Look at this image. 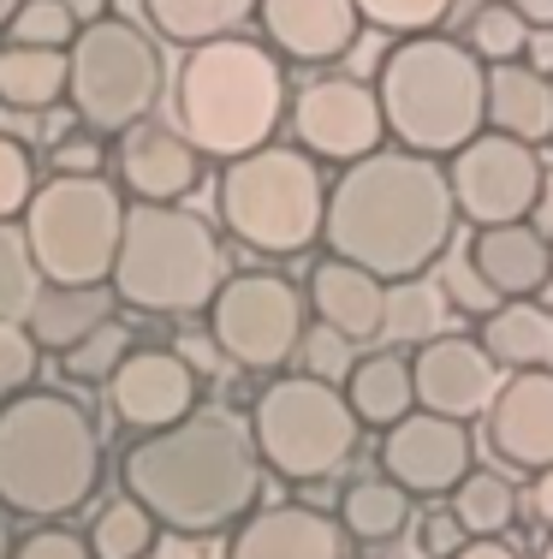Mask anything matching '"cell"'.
Returning a JSON list of instances; mask_svg holds the SVG:
<instances>
[{
    "label": "cell",
    "mask_w": 553,
    "mask_h": 559,
    "mask_svg": "<svg viewBox=\"0 0 553 559\" xmlns=\"http://www.w3.org/2000/svg\"><path fill=\"white\" fill-rule=\"evenodd\" d=\"M458 226L453 179L434 155L375 150L327 185L322 245L375 280H417L446 257Z\"/></svg>",
    "instance_id": "cell-1"
},
{
    "label": "cell",
    "mask_w": 553,
    "mask_h": 559,
    "mask_svg": "<svg viewBox=\"0 0 553 559\" xmlns=\"http://www.w3.org/2000/svg\"><path fill=\"white\" fill-rule=\"evenodd\" d=\"M120 488L173 536L239 530L262 500V452L232 411H191L125 447Z\"/></svg>",
    "instance_id": "cell-2"
},
{
    "label": "cell",
    "mask_w": 553,
    "mask_h": 559,
    "mask_svg": "<svg viewBox=\"0 0 553 559\" xmlns=\"http://www.w3.org/2000/svg\"><path fill=\"white\" fill-rule=\"evenodd\" d=\"M101 483V435L72 393L31 388L0 411V506L24 518L77 512Z\"/></svg>",
    "instance_id": "cell-3"
},
{
    "label": "cell",
    "mask_w": 553,
    "mask_h": 559,
    "mask_svg": "<svg viewBox=\"0 0 553 559\" xmlns=\"http://www.w3.org/2000/svg\"><path fill=\"white\" fill-rule=\"evenodd\" d=\"M387 138L411 155H458L489 131V66L453 36H405L375 78Z\"/></svg>",
    "instance_id": "cell-4"
},
{
    "label": "cell",
    "mask_w": 553,
    "mask_h": 559,
    "mask_svg": "<svg viewBox=\"0 0 553 559\" xmlns=\"http://www.w3.org/2000/svg\"><path fill=\"white\" fill-rule=\"evenodd\" d=\"M173 108L179 131L215 162L274 143V126L286 119V72L262 43L220 36V43L184 48V66L173 78Z\"/></svg>",
    "instance_id": "cell-5"
},
{
    "label": "cell",
    "mask_w": 553,
    "mask_h": 559,
    "mask_svg": "<svg viewBox=\"0 0 553 559\" xmlns=\"http://www.w3.org/2000/svg\"><path fill=\"white\" fill-rule=\"evenodd\" d=\"M232 280L220 233L179 203H131L120 257H113V298L143 316H196Z\"/></svg>",
    "instance_id": "cell-6"
},
{
    "label": "cell",
    "mask_w": 553,
    "mask_h": 559,
    "mask_svg": "<svg viewBox=\"0 0 553 559\" xmlns=\"http://www.w3.org/2000/svg\"><path fill=\"white\" fill-rule=\"evenodd\" d=\"M220 226L239 245L262 257H298L322 238L327 221V185L315 173V155L286 150V143H262L220 167Z\"/></svg>",
    "instance_id": "cell-7"
},
{
    "label": "cell",
    "mask_w": 553,
    "mask_h": 559,
    "mask_svg": "<svg viewBox=\"0 0 553 559\" xmlns=\"http://www.w3.org/2000/svg\"><path fill=\"white\" fill-rule=\"evenodd\" d=\"M125 209V191L101 173H89V179L55 173L36 185L31 209H24V238H31V257L48 286H108Z\"/></svg>",
    "instance_id": "cell-8"
},
{
    "label": "cell",
    "mask_w": 553,
    "mask_h": 559,
    "mask_svg": "<svg viewBox=\"0 0 553 559\" xmlns=\"http://www.w3.org/2000/svg\"><path fill=\"white\" fill-rule=\"evenodd\" d=\"M65 102L77 108L89 131H131L155 114L167 90V60L161 43L149 31H137L131 19H96L72 36L65 48Z\"/></svg>",
    "instance_id": "cell-9"
},
{
    "label": "cell",
    "mask_w": 553,
    "mask_h": 559,
    "mask_svg": "<svg viewBox=\"0 0 553 559\" xmlns=\"http://www.w3.org/2000/svg\"><path fill=\"white\" fill-rule=\"evenodd\" d=\"M250 435L262 464L280 471L286 483H322L358 452L363 423L351 417L346 388L315 376H280L250 405Z\"/></svg>",
    "instance_id": "cell-10"
},
{
    "label": "cell",
    "mask_w": 553,
    "mask_h": 559,
    "mask_svg": "<svg viewBox=\"0 0 553 559\" xmlns=\"http://www.w3.org/2000/svg\"><path fill=\"white\" fill-rule=\"evenodd\" d=\"M208 340L239 369H286L304 345V292L286 274H232L208 304Z\"/></svg>",
    "instance_id": "cell-11"
},
{
    "label": "cell",
    "mask_w": 553,
    "mask_h": 559,
    "mask_svg": "<svg viewBox=\"0 0 553 559\" xmlns=\"http://www.w3.org/2000/svg\"><path fill=\"white\" fill-rule=\"evenodd\" d=\"M542 173L548 167L530 143L506 138V131H482V138H470L453 155L446 179H453L458 215L470 226H512V221H530Z\"/></svg>",
    "instance_id": "cell-12"
},
{
    "label": "cell",
    "mask_w": 553,
    "mask_h": 559,
    "mask_svg": "<svg viewBox=\"0 0 553 559\" xmlns=\"http://www.w3.org/2000/svg\"><path fill=\"white\" fill-rule=\"evenodd\" d=\"M292 138L298 150L315 155V162H363V155L381 150V138H387V114H381V96L375 84H363V78H322V84H304L292 96Z\"/></svg>",
    "instance_id": "cell-13"
},
{
    "label": "cell",
    "mask_w": 553,
    "mask_h": 559,
    "mask_svg": "<svg viewBox=\"0 0 553 559\" xmlns=\"http://www.w3.org/2000/svg\"><path fill=\"white\" fill-rule=\"evenodd\" d=\"M477 471V441L470 423L434 417V411H411L393 429H381V476L405 488V495H453L465 476Z\"/></svg>",
    "instance_id": "cell-14"
},
{
    "label": "cell",
    "mask_w": 553,
    "mask_h": 559,
    "mask_svg": "<svg viewBox=\"0 0 553 559\" xmlns=\"http://www.w3.org/2000/svg\"><path fill=\"white\" fill-rule=\"evenodd\" d=\"M411 381H417V411L470 423V417H489V405L500 393V364L482 352V340L434 334L429 345H417Z\"/></svg>",
    "instance_id": "cell-15"
},
{
    "label": "cell",
    "mask_w": 553,
    "mask_h": 559,
    "mask_svg": "<svg viewBox=\"0 0 553 559\" xmlns=\"http://www.w3.org/2000/svg\"><path fill=\"white\" fill-rule=\"evenodd\" d=\"M108 411L120 417V429H173L196 411V369L184 364L179 352H161V345H143L131 352L108 381Z\"/></svg>",
    "instance_id": "cell-16"
},
{
    "label": "cell",
    "mask_w": 553,
    "mask_h": 559,
    "mask_svg": "<svg viewBox=\"0 0 553 559\" xmlns=\"http://www.w3.org/2000/svg\"><path fill=\"white\" fill-rule=\"evenodd\" d=\"M489 452L512 471H553V369H512L489 405Z\"/></svg>",
    "instance_id": "cell-17"
},
{
    "label": "cell",
    "mask_w": 553,
    "mask_h": 559,
    "mask_svg": "<svg viewBox=\"0 0 553 559\" xmlns=\"http://www.w3.org/2000/svg\"><path fill=\"white\" fill-rule=\"evenodd\" d=\"M120 179L137 203H184L203 185V150L161 119H143L120 143Z\"/></svg>",
    "instance_id": "cell-18"
},
{
    "label": "cell",
    "mask_w": 553,
    "mask_h": 559,
    "mask_svg": "<svg viewBox=\"0 0 553 559\" xmlns=\"http://www.w3.org/2000/svg\"><path fill=\"white\" fill-rule=\"evenodd\" d=\"M256 19L286 60H304V66H327L351 55V43L363 31L358 0H262Z\"/></svg>",
    "instance_id": "cell-19"
},
{
    "label": "cell",
    "mask_w": 553,
    "mask_h": 559,
    "mask_svg": "<svg viewBox=\"0 0 553 559\" xmlns=\"http://www.w3.org/2000/svg\"><path fill=\"white\" fill-rule=\"evenodd\" d=\"M346 530L339 518L315 512V506H256L239 530H232L227 559H346Z\"/></svg>",
    "instance_id": "cell-20"
},
{
    "label": "cell",
    "mask_w": 553,
    "mask_h": 559,
    "mask_svg": "<svg viewBox=\"0 0 553 559\" xmlns=\"http://www.w3.org/2000/svg\"><path fill=\"white\" fill-rule=\"evenodd\" d=\"M465 257H470V269L482 274V286H489L500 304L536 298V292L553 286V238H542L530 221L477 226V238H470Z\"/></svg>",
    "instance_id": "cell-21"
},
{
    "label": "cell",
    "mask_w": 553,
    "mask_h": 559,
    "mask_svg": "<svg viewBox=\"0 0 553 559\" xmlns=\"http://www.w3.org/2000/svg\"><path fill=\"white\" fill-rule=\"evenodd\" d=\"M310 304L322 316V328L346 334L351 345H369V340L387 334V280L363 274L358 262L327 257L310 280Z\"/></svg>",
    "instance_id": "cell-22"
},
{
    "label": "cell",
    "mask_w": 553,
    "mask_h": 559,
    "mask_svg": "<svg viewBox=\"0 0 553 559\" xmlns=\"http://www.w3.org/2000/svg\"><path fill=\"white\" fill-rule=\"evenodd\" d=\"M489 131H506L518 143H548L553 138V78L536 72L530 60L489 66Z\"/></svg>",
    "instance_id": "cell-23"
},
{
    "label": "cell",
    "mask_w": 553,
    "mask_h": 559,
    "mask_svg": "<svg viewBox=\"0 0 553 559\" xmlns=\"http://www.w3.org/2000/svg\"><path fill=\"white\" fill-rule=\"evenodd\" d=\"M346 388V405L363 429H393L399 417H411L417 405V381H411V357L399 352H369L351 364V376L339 381Z\"/></svg>",
    "instance_id": "cell-24"
},
{
    "label": "cell",
    "mask_w": 553,
    "mask_h": 559,
    "mask_svg": "<svg viewBox=\"0 0 553 559\" xmlns=\"http://www.w3.org/2000/svg\"><path fill=\"white\" fill-rule=\"evenodd\" d=\"M477 340L500 369H553V310L536 298L494 304Z\"/></svg>",
    "instance_id": "cell-25"
},
{
    "label": "cell",
    "mask_w": 553,
    "mask_h": 559,
    "mask_svg": "<svg viewBox=\"0 0 553 559\" xmlns=\"http://www.w3.org/2000/svg\"><path fill=\"white\" fill-rule=\"evenodd\" d=\"M101 322H113V292L108 286H43V298H36L31 310V340L43 345V352H72L77 340H89Z\"/></svg>",
    "instance_id": "cell-26"
},
{
    "label": "cell",
    "mask_w": 553,
    "mask_h": 559,
    "mask_svg": "<svg viewBox=\"0 0 553 559\" xmlns=\"http://www.w3.org/2000/svg\"><path fill=\"white\" fill-rule=\"evenodd\" d=\"M65 48H24L7 43L0 48V108L19 114H48L55 102H65Z\"/></svg>",
    "instance_id": "cell-27"
},
{
    "label": "cell",
    "mask_w": 553,
    "mask_h": 559,
    "mask_svg": "<svg viewBox=\"0 0 553 559\" xmlns=\"http://www.w3.org/2000/svg\"><path fill=\"white\" fill-rule=\"evenodd\" d=\"M334 518H339V530H346L351 542L381 548V542L405 536V524H411V495H405L393 476H358V483H346Z\"/></svg>",
    "instance_id": "cell-28"
},
{
    "label": "cell",
    "mask_w": 553,
    "mask_h": 559,
    "mask_svg": "<svg viewBox=\"0 0 553 559\" xmlns=\"http://www.w3.org/2000/svg\"><path fill=\"white\" fill-rule=\"evenodd\" d=\"M256 7L262 0H143L155 36H167V43H179V48L220 43V36H232Z\"/></svg>",
    "instance_id": "cell-29"
},
{
    "label": "cell",
    "mask_w": 553,
    "mask_h": 559,
    "mask_svg": "<svg viewBox=\"0 0 553 559\" xmlns=\"http://www.w3.org/2000/svg\"><path fill=\"white\" fill-rule=\"evenodd\" d=\"M530 36L536 24L518 12V0H482L465 24V48L482 66H512V60H530Z\"/></svg>",
    "instance_id": "cell-30"
},
{
    "label": "cell",
    "mask_w": 553,
    "mask_h": 559,
    "mask_svg": "<svg viewBox=\"0 0 553 559\" xmlns=\"http://www.w3.org/2000/svg\"><path fill=\"white\" fill-rule=\"evenodd\" d=\"M89 554L96 559H149L155 542H161V524H155L149 512H143L131 495H120L113 506H101L96 524H89Z\"/></svg>",
    "instance_id": "cell-31"
},
{
    "label": "cell",
    "mask_w": 553,
    "mask_h": 559,
    "mask_svg": "<svg viewBox=\"0 0 553 559\" xmlns=\"http://www.w3.org/2000/svg\"><path fill=\"white\" fill-rule=\"evenodd\" d=\"M453 512L470 536H506L512 518H518V488L500 471H470L465 483L453 488Z\"/></svg>",
    "instance_id": "cell-32"
},
{
    "label": "cell",
    "mask_w": 553,
    "mask_h": 559,
    "mask_svg": "<svg viewBox=\"0 0 553 559\" xmlns=\"http://www.w3.org/2000/svg\"><path fill=\"white\" fill-rule=\"evenodd\" d=\"M43 269L31 257V238L24 226L0 221V322H31L36 298H43Z\"/></svg>",
    "instance_id": "cell-33"
},
{
    "label": "cell",
    "mask_w": 553,
    "mask_h": 559,
    "mask_svg": "<svg viewBox=\"0 0 553 559\" xmlns=\"http://www.w3.org/2000/svg\"><path fill=\"white\" fill-rule=\"evenodd\" d=\"M387 334L411 345H429L441 334V292L429 280H393L387 286Z\"/></svg>",
    "instance_id": "cell-34"
},
{
    "label": "cell",
    "mask_w": 553,
    "mask_h": 559,
    "mask_svg": "<svg viewBox=\"0 0 553 559\" xmlns=\"http://www.w3.org/2000/svg\"><path fill=\"white\" fill-rule=\"evenodd\" d=\"M125 357H131V328L125 322H101L96 334L77 340L60 364H65V376H72V381H101V388H108L113 369H120Z\"/></svg>",
    "instance_id": "cell-35"
},
{
    "label": "cell",
    "mask_w": 553,
    "mask_h": 559,
    "mask_svg": "<svg viewBox=\"0 0 553 559\" xmlns=\"http://www.w3.org/2000/svg\"><path fill=\"white\" fill-rule=\"evenodd\" d=\"M77 36V19L65 12V0H24L7 24V43H24V48H72Z\"/></svg>",
    "instance_id": "cell-36"
},
{
    "label": "cell",
    "mask_w": 553,
    "mask_h": 559,
    "mask_svg": "<svg viewBox=\"0 0 553 559\" xmlns=\"http://www.w3.org/2000/svg\"><path fill=\"white\" fill-rule=\"evenodd\" d=\"M36 369H43V345L31 340L24 322H0V411L19 393L36 388Z\"/></svg>",
    "instance_id": "cell-37"
},
{
    "label": "cell",
    "mask_w": 553,
    "mask_h": 559,
    "mask_svg": "<svg viewBox=\"0 0 553 559\" xmlns=\"http://www.w3.org/2000/svg\"><path fill=\"white\" fill-rule=\"evenodd\" d=\"M363 24L375 31H393V36H429L434 24L453 12V0H358Z\"/></svg>",
    "instance_id": "cell-38"
},
{
    "label": "cell",
    "mask_w": 553,
    "mask_h": 559,
    "mask_svg": "<svg viewBox=\"0 0 553 559\" xmlns=\"http://www.w3.org/2000/svg\"><path fill=\"white\" fill-rule=\"evenodd\" d=\"M31 179H36V173H31V150L0 131V221H19L24 209H31V197H36Z\"/></svg>",
    "instance_id": "cell-39"
},
{
    "label": "cell",
    "mask_w": 553,
    "mask_h": 559,
    "mask_svg": "<svg viewBox=\"0 0 553 559\" xmlns=\"http://www.w3.org/2000/svg\"><path fill=\"white\" fill-rule=\"evenodd\" d=\"M298 357H304V376H315V381H346L351 376V340L346 334H334V328H315V334H304V345H298Z\"/></svg>",
    "instance_id": "cell-40"
},
{
    "label": "cell",
    "mask_w": 553,
    "mask_h": 559,
    "mask_svg": "<svg viewBox=\"0 0 553 559\" xmlns=\"http://www.w3.org/2000/svg\"><path fill=\"white\" fill-rule=\"evenodd\" d=\"M12 559H96L84 536H72L65 524H36L12 542Z\"/></svg>",
    "instance_id": "cell-41"
},
{
    "label": "cell",
    "mask_w": 553,
    "mask_h": 559,
    "mask_svg": "<svg viewBox=\"0 0 553 559\" xmlns=\"http://www.w3.org/2000/svg\"><path fill=\"white\" fill-rule=\"evenodd\" d=\"M465 542H470V530L458 524L453 506H434V512H423V524H417V548H423V559H453Z\"/></svg>",
    "instance_id": "cell-42"
},
{
    "label": "cell",
    "mask_w": 553,
    "mask_h": 559,
    "mask_svg": "<svg viewBox=\"0 0 553 559\" xmlns=\"http://www.w3.org/2000/svg\"><path fill=\"white\" fill-rule=\"evenodd\" d=\"M55 173H65V179H89V173H101V138L96 131H72V138L55 143Z\"/></svg>",
    "instance_id": "cell-43"
},
{
    "label": "cell",
    "mask_w": 553,
    "mask_h": 559,
    "mask_svg": "<svg viewBox=\"0 0 553 559\" xmlns=\"http://www.w3.org/2000/svg\"><path fill=\"white\" fill-rule=\"evenodd\" d=\"M446 292H453V298L465 304V310H482V316H489L494 304H500L494 292L482 286V274L470 269V257H453V262H446Z\"/></svg>",
    "instance_id": "cell-44"
},
{
    "label": "cell",
    "mask_w": 553,
    "mask_h": 559,
    "mask_svg": "<svg viewBox=\"0 0 553 559\" xmlns=\"http://www.w3.org/2000/svg\"><path fill=\"white\" fill-rule=\"evenodd\" d=\"M453 559H518V548H512L506 536H470Z\"/></svg>",
    "instance_id": "cell-45"
},
{
    "label": "cell",
    "mask_w": 553,
    "mask_h": 559,
    "mask_svg": "<svg viewBox=\"0 0 553 559\" xmlns=\"http://www.w3.org/2000/svg\"><path fill=\"white\" fill-rule=\"evenodd\" d=\"M530 226L542 238H553V167L542 173V191H536V209H530Z\"/></svg>",
    "instance_id": "cell-46"
},
{
    "label": "cell",
    "mask_w": 553,
    "mask_h": 559,
    "mask_svg": "<svg viewBox=\"0 0 553 559\" xmlns=\"http://www.w3.org/2000/svg\"><path fill=\"white\" fill-rule=\"evenodd\" d=\"M530 512H536V518H542V524L553 530V471L536 476V488H530Z\"/></svg>",
    "instance_id": "cell-47"
},
{
    "label": "cell",
    "mask_w": 553,
    "mask_h": 559,
    "mask_svg": "<svg viewBox=\"0 0 553 559\" xmlns=\"http://www.w3.org/2000/svg\"><path fill=\"white\" fill-rule=\"evenodd\" d=\"M530 66L553 78V31H536V36H530Z\"/></svg>",
    "instance_id": "cell-48"
},
{
    "label": "cell",
    "mask_w": 553,
    "mask_h": 559,
    "mask_svg": "<svg viewBox=\"0 0 553 559\" xmlns=\"http://www.w3.org/2000/svg\"><path fill=\"white\" fill-rule=\"evenodd\" d=\"M65 12H72V19H77V31H84V24L108 19V0H65Z\"/></svg>",
    "instance_id": "cell-49"
},
{
    "label": "cell",
    "mask_w": 553,
    "mask_h": 559,
    "mask_svg": "<svg viewBox=\"0 0 553 559\" xmlns=\"http://www.w3.org/2000/svg\"><path fill=\"white\" fill-rule=\"evenodd\" d=\"M518 12L536 24V31H553V0H518Z\"/></svg>",
    "instance_id": "cell-50"
},
{
    "label": "cell",
    "mask_w": 553,
    "mask_h": 559,
    "mask_svg": "<svg viewBox=\"0 0 553 559\" xmlns=\"http://www.w3.org/2000/svg\"><path fill=\"white\" fill-rule=\"evenodd\" d=\"M24 0H0V36H7V24H12V12H19Z\"/></svg>",
    "instance_id": "cell-51"
},
{
    "label": "cell",
    "mask_w": 553,
    "mask_h": 559,
    "mask_svg": "<svg viewBox=\"0 0 553 559\" xmlns=\"http://www.w3.org/2000/svg\"><path fill=\"white\" fill-rule=\"evenodd\" d=\"M0 559H12V536H7V518H0Z\"/></svg>",
    "instance_id": "cell-52"
},
{
    "label": "cell",
    "mask_w": 553,
    "mask_h": 559,
    "mask_svg": "<svg viewBox=\"0 0 553 559\" xmlns=\"http://www.w3.org/2000/svg\"><path fill=\"white\" fill-rule=\"evenodd\" d=\"M536 559H553V530H548V542H542V554H536Z\"/></svg>",
    "instance_id": "cell-53"
}]
</instances>
